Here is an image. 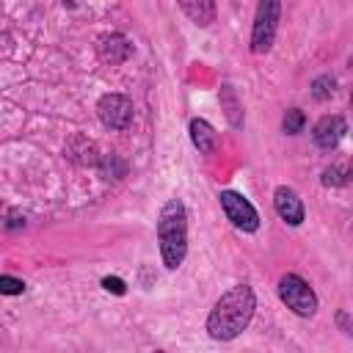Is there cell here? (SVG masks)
I'll return each mask as SVG.
<instances>
[{"label":"cell","instance_id":"6da1fadb","mask_svg":"<svg viewBox=\"0 0 353 353\" xmlns=\"http://www.w3.org/2000/svg\"><path fill=\"white\" fill-rule=\"evenodd\" d=\"M256 309V295L248 284H234L229 287L212 306L210 317H207V334L215 342H232L234 336H240Z\"/></svg>","mask_w":353,"mask_h":353},{"label":"cell","instance_id":"7a4b0ae2","mask_svg":"<svg viewBox=\"0 0 353 353\" xmlns=\"http://www.w3.org/2000/svg\"><path fill=\"white\" fill-rule=\"evenodd\" d=\"M160 256L168 270H176L188 254V212L179 199H168L157 215Z\"/></svg>","mask_w":353,"mask_h":353},{"label":"cell","instance_id":"3957f363","mask_svg":"<svg viewBox=\"0 0 353 353\" xmlns=\"http://www.w3.org/2000/svg\"><path fill=\"white\" fill-rule=\"evenodd\" d=\"M279 17H281V0H259L254 14V28H251V52L262 55L273 47Z\"/></svg>","mask_w":353,"mask_h":353},{"label":"cell","instance_id":"277c9868","mask_svg":"<svg viewBox=\"0 0 353 353\" xmlns=\"http://www.w3.org/2000/svg\"><path fill=\"white\" fill-rule=\"evenodd\" d=\"M279 298L287 303V309H292L298 317H312L317 312V295L309 287L306 279H301L298 273H287L279 279Z\"/></svg>","mask_w":353,"mask_h":353},{"label":"cell","instance_id":"5b68a950","mask_svg":"<svg viewBox=\"0 0 353 353\" xmlns=\"http://www.w3.org/2000/svg\"><path fill=\"white\" fill-rule=\"evenodd\" d=\"M221 207L226 212V218L232 221V226H237L240 232H256L259 229V212L254 210V204L248 199H243L234 190H221Z\"/></svg>","mask_w":353,"mask_h":353},{"label":"cell","instance_id":"8992f818","mask_svg":"<svg viewBox=\"0 0 353 353\" xmlns=\"http://www.w3.org/2000/svg\"><path fill=\"white\" fill-rule=\"evenodd\" d=\"M97 116L108 130H127L132 121V102L124 94H105L97 102Z\"/></svg>","mask_w":353,"mask_h":353},{"label":"cell","instance_id":"52a82bcc","mask_svg":"<svg viewBox=\"0 0 353 353\" xmlns=\"http://www.w3.org/2000/svg\"><path fill=\"white\" fill-rule=\"evenodd\" d=\"M132 55V44L121 33H105L97 39V58L105 66H119Z\"/></svg>","mask_w":353,"mask_h":353},{"label":"cell","instance_id":"ba28073f","mask_svg":"<svg viewBox=\"0 0 353 353\" xmlns=\"http://www.w3.org/2000/svg\"><path fill=\"white\" fill-rule=\"evenodd\" d=\"M273 207H276L279 218H281L284 223H290V226H301L303 218H306V210H303L301 196H298L292 188H287V185H279V188H276V193H273Z\"/></svg>","mask_w":353,"mask_h":353},{"label":"cell","instance_id":"9c48e42d","mask_svg":"<svg viewBox=\"0 0 353 353\" xmlns=\"http://www.w3.org/2000/svg\"><path fill=\"white\" fill-rule=\"evenodd\" d=\"M345 132H347L345 119L334 113V116H323V119L314 124L312 138H314V143H317L320 149H334V146L345 138Z\"/></svg>","mask_w":353,"mask_h":353},{"label":"cell","instance_id":"30bf717a","mask_svg":"<svg viewBox=\"0 0 353 353\" xmlns=\"http://www.w3.org/2000/svg\"><path fill=\"white\" fill-rule=\"evenodd\" d=\"M176 3L193 25L207 28L215 22V0H176Z\"/></svg>","mask_w":353,"mask_h":353},{"label":"cell","instance_id":"8fae6325","mask_svg":"<svg viewBox=\"0 0 353 353\" xmlns=\"http://www.w3.org/2000/svg\"><path fill=\"white\" fill-rule=\"evenodd\" d=\"M188 130H190L193 146H196L201 154H212V149H215V130H212V124L204 121V119H193Z\"/></svg>","mask_w":353,"mask_h":353},{"label":"cell","instance_id":"7c38bea8","mask_svg":"<svg viewBox=\"0 0 353 353\" xmlns=\"http://www.w3.org/2000/svg\"><path fill=\"white\" fill-rule=\"evenodd\" d=\"M221 108L226 110V119L232 127H243V110H240V102H237L232 85H221Z\"/></svg>","mask_w":353,"mask_h":353},{"label":"cell","instance_id":"4fadbf2b","mask_svg":"<svg viewBox=\"0 0 353 353\" xmlns=\"http://www.w3.org/2000/svg\"><path fill=\"white\" fill-rule=\"evenodd\" d=\"M334 88H336V80H334L331 74H320V77L312 80V97H314L317 102L331 99V97H334Z\"/></svg>","mask_w":353,"mask_h":353},{"label":"cell","instance_id":"5bb4252c","mask_svg":"<svg viewBox=\"0 0 353 353\" xmlns=\"http://www.w3.org/2000/svg\"><path fill=\"white\" fill-rule=\"evenodd\" d=\"M281 127H284L287 135H298V132L306 127V116H303V110H301V108H290V110L284 113V119H281Z\"/></svg>","mask_w":353,"mask_h":353},{"label":"cell","instance_id":"9a60e30c","mask_svg":"<svg viewBox=\"0 0 353 353\" xmlns=\"http://www.w3.org/2000/svg\"><path fill=\"white\" fill-rule=\"evenodd\" d=\"M347 176H350L347 165H328L323 171V185L325 188H345L347 185Z\"/></svg>","mask_w":353,"mask_h":353},{"label":"cell","instance_id":"2e32d148","mask_svg":"<svg viewBox=\"0 0 353 353\" xmlns=\"http://www.w3.org/2000/svg\"><path fill=\"white\" fill-rule=\"evenodd\" d=\"M22 292H25V281L14 276H0V295H22Z\"/></svg>","mask_w":353,"mask_h":353},{"label":"cell","instance_id":"e0dca14e","mask_svg":"<svg viewBox=\"0 0 353 353\" xmlns=\"http://www.w3.org/2000/svg\"><path fill=\"white\" fill-rule=\"evenodd\" d=\"M102 287H105L108 292H113V295H124V290H127L119 276H105V279H102Z\"/></svg>","mask_w":353,"mask_h":353},{"label":"cell","instance_id":"ac0fdd59","mask_svg":"<svg viewBox=\"0 0 353 353\" xmlns=\"http://www.w3.org/2000/svg\"><path fill=\"white\" fill-rule=\"evenodd\" d=\"M336 320H339V325H342V331H345V334L350 336L353 331H350V320H347V312H339V314H336Z\"/></svg>","mask_w":353,"mask_h":353}]
</instances>
